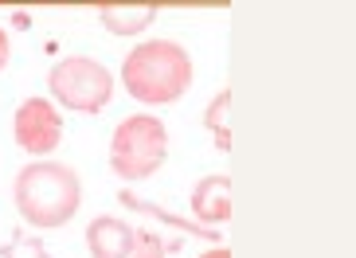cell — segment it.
<instances>
[{"label":"cell","mask_w":356,"mask_h":258,"mask_svg":"<svg viewBox=\"0 0 356 258\" xmlns=\"http://www.w3.org/2000/svg\"><path fill=\"white\" fill-rule=\"evenodd\" d=\"M8 63H12V40H8V31L0 28V74H4Z\"/></svg>","instance_id":"4fadbf2b"},{"label":"cell","mask_w":356,"mask_h":258,"mask_svg":"<svg viewBox=\"0 0 356 258\" xmlns=\"http://www.w3.org/2000/svg\"><path fill=\"white\" fill-rule=\"evenodd\" d=\"M129 258H168V247L157 231H134V250Z\"/></svg>","instance_id":"7c38bea8"},{"label":"cell","mask_w":356,"mask_h":258,"mask_svg":"<svg viewBox=\"0 0 356 258\" xmlns=\"http://www.w3.org/2000/svg\"><path fill=\"white\" fill-rule=\"evenodd\" d=\"M200 258H231V250L227 247H211V250H204Z\"/></svg>","instance_id":"5bb4252c"},{"label":"cell","mask_w":356,"mask_h":258,"mask_svg":"<svg viewBox=\"0 0 356 258\" xmlns=\"http://www.w3.org/2000/svg\"><path fill=\"white\" fill-rule=\"evenodd\" d=\"M188 207H192V216H196V223H208V227L227 223V219H231V180H227V176H220V172L196 180Z\"/></svg>","instance_id":"8992f818"},{"label":"cell","mask_w":356,"mask_h":258,"mask_svg":"<svg viewBox=\"0 0 356 258\" xmlns=\"http://www.w3.org/2000/svg\"><path fill=\"white\" fill-rule=\"evenodd\" d=\"M90 258H129L134 250V227L118 216H95L86 227Z\"/></svg>","instance_id":"52a82bcc"},{"label":"cell","mask_w":356,"mask_h":258,"mask_svg":"<svg viewBox=\"0 0 356 258\" xmlns=\"http://www.w3.org/2000/svg\"><path fill=\"white\" fill-rule=\"evenodd\" d=\"M122 86L141 106H172L192 86V55L177 40H145L122 59Z\"/></svg>","instance_id":"7a4b0ae2"},{"label":"cell","mask_w":356,"mask_h":258,"mask_svg":"<svg viewBox=\"0 0 356 258\" xmlns=\"http://www.w3.org/2000/svg\"><path fill=\"white\" fill-rule=\"evenodd\" d=\"M227 110H231V90H220L204 110V129H211L216 137V149L231 153V125H227Z\"/></svg>","instance_id":"9c48e42d"},{"label":"cell","mask_w":356,"mask_h":258,"mask_svg":"<svg viewBox=\"0 0 356 258\" xmlns=\"http://www.w3.org/2000/svg\"><path fill=\"white\" fill-rule=\"evenodd\" d=\"M157 4H102L98 8V24L114 35H137L157 20Z\"/></svg>","instance_id":"ba28073f"},{"label":"cell","mask_w":356,"mask_h":258,"mask_svg":"<svg viewBox=\"0 0 356 258\" xmlns=\"http://www.w3.org/2000/svg\"><path fill=\"white\" fill-rule=\"evenodd\" d=\"M118 200H122L126 207H134V211H153L157 219H165L168 227L184 231V235H200V239H208V243H216V247H220V231H208V227H200V223H188V219H177V216H168L165 207H153V204H145V200H137L134 192H122Z\"/></svg>","instance_id":"30bf717a"},{"label":"cell","mask_w":356,"mask_h":258,"mask_svg":"<svg viewBox=\"0 0 356 258\" xmlns=\"http://www.w3.org/2000/svg\"><path fill=\"white\" fill-rule=\"evenodd\" d=\"M12 200L28 227L55 231L83 207V180L63 161H32L12 180Z\"/></svg>","instance_id":"6da1fadb"},{"label":"cell","mask_w":356,"mask_h":258,"mask_svg":"<svg viewBox=\"0 0 356 258\" xmlns=\"http://www.w3.org/2000/svg\"><path fill=\"white\" fill-rule=\"evenodd\" d=\"M168 156V125L157 114H129L110 134V168L122 180H149Z\"/></svg>","instance_id":"3957f363"},{"label":"cell","mask_w":356,"mask_h":258,"mask_svg":"<svg viewBox=\"0 0 356 258\" xmlns=\"http://www.w3.org/2000/svg\"><path fill=\"white\" fill-rule=\"evenodd\" d=\"M12 137H16V145H20L24 153L47 161V156L59 149V141H63L59 106H55L51 98H40V94L24 98V102L16 106V114H12Z\"/></svg>","instance_id":"5b68a950"},{"label":"cell","mask_w":356,"mask_h":258,"mask_svg":"<svg viewBox=\"0 0 356 258\" xmlns=\"http://www.w3.org/2000/svg\"><path fill=\"white\" fill-rule=\"evenodd\" d=\"M47 90L55 102L74 114H98L114 98V74L106 63L90 59V55H67L51 67Z\"/></svg>","instance_id":"277c9868"},{"label":"cell","mask_w":356,"mask_h":258,"mask_svg":"<svg viewBox=\"0 0 356 258\" xmlns=\"http://www.w3.org/2000/svg\"><path fill=\"white\" fill-rule=\"evenodd\" d=\"M0 258H51V250L43 247V239L35 235H16L8 247L0 250Z\"/></svg>","instance_id":"8fae6325"}]
</instances>
